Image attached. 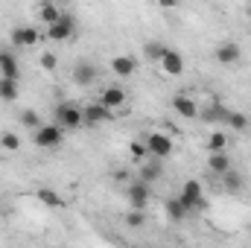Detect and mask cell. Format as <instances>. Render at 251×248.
<instances>
[{
	"mask_svg": "<svg viewBox=\"0 0 251 248\" xmlns=\"http://www.w3.org/2000/svg\"><path fill=\"white\" fill-rule=\"evenodd\" d=\"M53 117H56V125H59L62 131H73V128H79V125L85 123L82 108H79L76 102H59L56 111H53Z\"/></svg>",
	"mask_w": 251,
	"mask_h": 248,
	"instance_id": "1",
	"label": "cell"
},
{
	"mask_svg": "<svg viewBox=\"0 0 251 248\" xmlns=\"http://www.w3.org/2000/svg\"><path fill=\"white\" fill-rule=\"evenodd\" d=\"M143 143H146V152H149L155 161L170 158V155H173V149H176L173 137H170V134H164V131H149V134L143 137Z\"/></svg>",
	"mask_w": 251,
	"mask_h": 248,
	"instance_id": "2",
	"label": "cell"
},
{
	"mask_svg": "<svg viewBox=\"0 0 251 248\" xmlns=\"http://www.w3.org/2000/svg\"><path fill=\"white\" fill-rule=\"evenodd\" d=\"M178 198H181V204L187 207L190 213H193V210H201V207L207 204V201H204V187L199 184L196 178H187V181L181 184V196H178Z\"/></svg>",
	"mask_w": 251,
	"mask_h": 248,
	"instance_id": "3",
	"label": "cell"
},
{
	"mask_svg": "<svg viewBox=\"0 0 251 248\" xmlns=\"http://www.w3.org/2000/svg\"><path fill=\"white\" fill-rule=\"evenodd\" d=\"M62 140H64V131L56 123L41 125V128L32 131V143H35L38 149H56V146H62Z\"/></svg>",
	"mask_w": 251,
	"mask_h": 248,
	"instance_id": "4",
	"label": "cell"
},
{
	"mask_svg": "<svg viewBox=\"0 0 251 248\" xmlns=\"http://www.w3.org/2000/svg\"><path fill=\"white\" fill-rule=\"evenodd\" d=\"M149 198H152V187L143 184L140 178L126 184V201H128V207H131V210H143V207L149 204Z\"/></svg>",
	"mask_w": 251,
	"mask_h": 248,
	"instance_id": "5",
	"label": "cell"
},
{
	"mask_svg": "<svg viewBox=\"0 0 251 248\" xmlns=\"http://www.w3.org/2000/svg\"><path fill=\"white\" fill-rule=\"evenodd\" d=\"M73 35H76V18L67 15V12H64L53 26H47V38H50V41H67V38H73Z\"/></svg>",
	"mask_w": 251,
	"mask_h": 248,
	"instance_id": "6",
	"label": "cell"
},
{
	"mask_svg": "<svg viewBox=\"0 0 251 248\" xmlns=\"http://www.w3.org/2000/svg\"><path fill=\"white\" fill-rule=\"evenodd\" d=\"M82 117H85V123H88V125H100V123L114 120V111H108V108H105V105H100V102H91V105H85V108H82Z\"/></svg>",
	"mask_w": 251,
	"mask_h": 248,
	"instance_id": "7",
	"label": "cell"
},
{
	"mask_svg": "<svg viewBox=\"0 0 251 248\" xmlns=\"http://www.w3.org/2000/svg\"><path fill=\"white\" fill-rule=\"evenodd\" d=\"M97 82V67L91 62H76L73 64V85L79 88H91Z\"/></svg>",
	"mask_w": 251,
	"mask_h": 248,
	"instance_id": "8",
	"label": "cell"
},
{
	"mask_svg": "<svg viewBox=\"0 0 251 248\" xmlns=\"http://www.w3.org/2000/svg\"><path fill=\"white\" fill-rule=\"evenodd\" d=\"M38 38H41V32H38L32 24H29V26H15V29H12V44H15V47H35Z\"/></svg>",
	"mask_w": 251,
	"mask_h": 248,
	"instance_id": "9",
	"label": "cell"
},
{
	"mask_svg": "<svg viewBox=\"0 0 251 248\" xmlns=\"http://www.w3.org/2000/svg\"><path fill=\"white\" fill-rule=\"evenodd\" d=\"M0 79H12V82L21 79V64L9 50H0Z\"/></svg>",
	"mask_w": 251,
	"mask_h": 248,
	"instance_id": "10",
	"label": "cell"
},
{
	"mask_svg": "<svg viewBox=\"0 0 251 248\" xmlns=\"http://www.w3.org/2000/svg\"><path fill=\"white\" fill-rule=\"evenodd\" d=\"M161 67H164L167 76H181V73H184V56H181L178 50L167 47V53H164V59H161Z\"/></svg>",
	"mask_w": 251,
	"mask_h": 248,
	"instance_id": "11",
	"label": "cell"
},
{
	"mask_svg": "<svg viewBox=\"0 0 251 248\" xmlns=\"http://www.w3.org/2000/svg\"><path fill=\"white\" fill-rule=\"evenodd\" d=\"M240 44H234V41H222L216 50H213V59L219 64H234V62H240Z\"/></svg>",
	"mask_w": 251,
	"mask_h": 248,
	"instance_id": "12",
	"label": "cell"
},
{
	"mask_svg": "<svg viewBox=\"0 0 251 248\" xmlns=\"http://www.w3.org/2000/svg\"><path fill=\"white\" fill-rule=\"evenodd\" d=\"M100 105H105L108 111H114V108L126 105V91L120 88V85H111V88H105V91L100 94Z\"/></svg>",
	"mask_w": 251,
	"mask_h": 248,
	"instance_id": "13",
	"label": "cell"
},
{
	"mask_svg": "<svg viewBox=\"0 0 251 248\" xmlns=\"http://www.w3.org/2000/svg\"><path fill=\"white\" fill-rule=\"evenodd\" d=\"M173 108H176L181 117H187V120H196V117H199V105H196V99L187 97V94H176V97H173Z\"/></svg>",
	"mask_w": 251,
	"mask_h": 248,
	"instance_id": "14",
	"label": "cell"
},
{
	"mask_svg": "<svg viewBox=\"0 0 251 248\" xmlns=\"http://www.w3.org/2000/svg\"><path fill=\"white\" fill-rule=\"evenodd\" d=\"M35 196H38V201H41L44 207H50V210H62L64 207V198L53 190V187H38Z\"/></svg>",
	"mask_w": 251,
	"mask_h": 248,
	"instance_id": "15",
	"label": "cell"
},
{
	"mask_svg": "<svg viewBox=\"0 0 251 248\" xmlns=\"http://www.w3.org/2000/svg\"><path fill=\"white\" fill-rule=\"evenodd\" d=\"M111 70H114L117 76H134L137 59H134V56H114V59H111Z\"/></svg>",
	"mask_w": 251,
	"mask_h": 248,
	"instance_id": "16",
	"label": "cell"
},
{
	"mask_svg": "<svg viewBox=\"0 0 251 248\" xmlns=\"http://www.w3.org/2000/svg\"><path fill=\"white\" fill-rule=\"evenodd\" d=\"M161 175H164V167H161L158 161H146V164L140 167V181H143V184L152 187V181H158Z\"/></svg>",
	"mask_w": 251,
	"mask_h": 248,
	"instance_id": "17",
	"label": "cell"
},
{
	"mask_svg": "<svg viewBox=\"0 0 251 248\" xmlns=\"http://www.w3.org/2000/svg\"><path fill=\"white\" fill-rule=\"evenodd\" d=\"M207 170H210V173H216V175H225V173L231 170V158H228L225 152H216V155H210V158H207Z\"/></svg>",
	"mask_w": 251,
	"mask_h": 248,
	"instance_id": "18",
	"label": "cell"
},
{
	"mask_svg": "<svg viewBox=\"0 0 251 248\" xmlns=\"http://www.w3.org/2000/svg\"><path fill=\"white\" fill-rule=\"evenodd\" d=\"M62 15L64 12L56 6V3H41V6H38V18H41V24H47V26H53Z\"/></svg>",
	"mask_w": 251,
	"mask_h": 248,
	"instance_id": "19",
	"label": "cell"
},
{
	"mask_svg": "<svg viewBox=\"0 0 251 248\" xmlns=\"http://www.w3.org/2000/svg\"><path fill=\"white\" fill-rule=\"evenodd\" d=\"M167 216H170L173 222H181V219H187V216H190V210L181 204V198L176 196V198H170V201H167Z\"/></svg>",
	"mask_w": 251,
	"mask_h": 248,
	"instance_id": "20",
	"label": "cell"
},
{
	"mask_svg": "<svg viewBox=\"0 0 251 248\" xmlns=\"http://www.w3.org/2000/svg\"><path fill=\"white\" fill-rule=\"evenodd\" d=\"M222 187H225L228 193H240V190L246 187V178H243L240 173H234V170H228V173L222 175Z\"/></svg>",
	"mask_w": 251,
	"mask_h": 248,
	"instance_id": "21",
	"label": "cell"
},
{
	"mask_svg": "<svg viewBox=\"0 0 251 248\" xmlns=\"http://www.w3.org/2000/svg\"><path fill=\"white\" fill-rule=\"evenodd\" d=\"M164 53H167V47H164L161 41H146V44H143V56H146L149 62H158V64H161Z\"/></svg>",
	"mask_w": 251,
	"mask_h": 248,
	"instance_id": "22",
	"label": "cell"
},
{
	"mask_svg": "<svg viewBox=\"0 0 251 248\" xmlns=\"http://www.w3.org/2000/svg\"><path fill=\"white\" fill-rule=\"evenodd\" d=\"M0 99H3V102H15V99H18V82L0 79Z\"/></svg>",
	"mask_w": 251,
	"mask_h": 248,
	"instance_id": "23",
	"label": "cell"
},
{
	"mask_svg": "<svg viewBox=\"0 0 251 248\" xmlns=\"http://www.w3.org/2000/svg\"><path fill=\"white\" fill-rule=\"evenodd\" d=\"M225 146H228V137H225L222 131H213V134L207 137V152H210V155H216V152H225Z\"/></svg>",
	"mask_w": 251,
	"mask_h": 248,
	"instance_id": "24",
	"label": "cell"
},
{
	"mask_svg": "<svg viewBox=\"0 0 251 248\" xmlns=\"http://www.w3.org/2000/svg\"><path fill=\"white\" fill-rule=\"evenodd\" d=\"M18 120H21V123L26 125V128H32V131H35V128H41V117H38V111H32V108H26V111H21V114H18Z\"/></svg>",
	"mask_w": 251,
	"mask_h": 248,
	"instance_id": "25",
	"label": "cell"
},
{
	"mask_svg": "<svg viewBox=\"0 0 251 248\" xmlns=\"http://www.w3.org/2000/svg\"><path fill=\"white\" fill-rule=\"evenodd\" d=\"M225 123L231 125L234 131H246V128H249V117H246V114H240V111H228Z\"/></svg>",
	"mask_w": 251,
	"mask_h": 248,
	"instance_id": "26",
	"label": "cell"
},
{
	"mask_svg": "<svg viewBox=\"0 0 251 248\" xmlns=\"http://www.w3.org/2000/svg\"><path fill=\"white\" fill-rule=\"evenodd\" d=\"M0 146L9 149V152H15V149H21V137H18L15 131H3V134H0Z\"/></svg>",
	"mask_w": 251,
	"mask_h": 248,
	"instance_id": "27",
	"label": "cell"
},
{
	"mask_svg": "<svg viewBox=\"0 0 251 248\" xmlns=\"http://www.w3.org/2000/svg\"><path fill=\"white\" fill-rule=\"evenodd\" d=\"M123 222H126V228H140L146 222V216H143V210H126Z\"/></svg>",
	"mask_w": 251,
	"mask_h": 248,
	"instance_id": "28",
	"label": "cell"
},
{
	"mask_svg": "<svg viewBox=\"0 0 251 248\" xmlns=\"http://www.w3.org/2000/svg\"><path fill=\"white\" fill-rule=\"evenodd\" d=\"M225 117H228V108H225V105H219V102H213V105L204 111V117H201V120H225Z\"/></svg>",
	"mask_w": 251,
	"mask_h": 248,
	"instance_id": "29",
	"label": "cell"
},
{
	"mask_svg": "<svg viewBox=\"0 0 251 248\" xmlns=\"http://www.w3.org/2000/svg\"><path fill=\"white\" fill-rule=\"evenodd\" d=\"M38 62H41L44 70H56V67H59V56H56V53H41Z\"/></svg>",
	"mask_w": 251,
	"mask_h": 248,
	"instance_id": "30",
	"label": "cell"
},
{
	"mask_svg": "<svg viewBox=\"0 0 251 248\" xmlns=\"http://www.w3.org/2000/svg\"><path fill=\"white\" fill-rule=\"evenodd\" d=\"M131 155H134L137 161L146 158V155H149V152H146V143H143V140H134V143H131Z\"/></svg>",
	"mask_w": 251,
	"mask_h": 248,
	"instance_id": "31",
	"label": "cell"
},
{
	"mask_svg": "<svg viewBox=\"0 0 251 248\" xmlns=\"http://www.w3.org/2000/svg\"><path fill=\"white\" fill-rule=\"evenodd\" d=\"M114 178H117V181H126V184H128V170H117V173H114Z\"/></svg>",
	"mask_w": 251,
	"mask_h": 248,
	"instance_id": "32",
	"label": "cell"
}]
</instances>
